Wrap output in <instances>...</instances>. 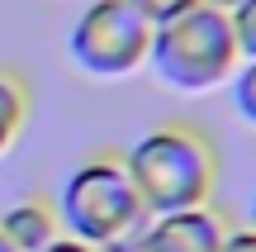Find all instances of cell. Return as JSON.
<instances>
[{"instance_id": "1", "label": "cell", "mask_w": 256, "mask_h": 252, "mask_svg": "<svg viewBox=\"0 0 256 252\" xmlns=\"http://www.w3.org/2000/svg\"><path fill=\"white\" fill-rule=\"evenodd\" d=\"M124 167L133 176L138 200L147 205V214L209 205L214 181H218L214 143L194 124H156V129H147L128 148Z\"/></svg>"}, {"instance_id": "2", "label": "cell", "mask_w": 256, "mask_h": 252, "mask_svg": "<svg viewBox=\"0 0 256 252\" xmlns=\"http://www.w3.org/2000/svg\"><path fill=\"white\" fill-rule=\"evenodd\" d=\"M57 219H62L66 238H81L100 252H124L147 228L152 214L138 200L124 157H90L62 181Z\"/></svg>"}, {"instance_id": "3", "label": "cell", "mask_w": 256, "mask_h": 252, "mask_svg": "<svg viewBox=\"0 0 256 252\" xmlns=\"http://www.w3.org/2000/svg\"><path fill=\"white\" fill-rule=\"evenodd\" d=\"M147 62H152L156 81H166L171 91L200 95V91H214V86L228 81L242 67V53H238L228 15L204 5V0H194L180 15L152 24V53H147Z\"/></svg>"}, {"instance_id": "4", "label": "cell", "mask_w": 256, "mask_h": 252, "mask_svg": "<svg viewBox=\"0 0 256 252\" xmlns=\"http://www.w3.org/2000/svg\"><path fill=\"white\" fill-rule=\"evenodd\" d=\"M66 53L86 76L119 81L133 76L152 53V24L128 0H90L66 34Z\"/></svg>"}, {"instance_id": "5", "label": "cell", "mask_w": 256, "mask_h": 252, "mask_svg": "<svg viewBox=\"0 0 256 252\" xmlns=\"http://www.w3.org/2000/svg\"><path fill=\"white\" fill-rule=\"evenodd\" d=\"M147 238L166 252H223V219L209 205L194 209H171V214H152L147 219Z\"/></svg>"}, {"instance_id": "6", "label": "cell", "mask_w": 256, "mask_h": 252, "mask_svg": "<svg viewBox=\"0 0 256 252\" xmlns=\"http://www.w3.org/2000/svg\"><path fill=\"white\" fill-rule=\"evenodd\" d=\"M0 233L14 252H43L48 243L62 238V219L48 200L28 195V200H14V205L0 214Z\"/></svg>"}, {"instance_id": "7", "label": "cell", "mask_w": 256, "mask_h": 252, "mask_svg": "<svg viewBox=\"0 0 256 252\" xmlns=\"http://www.w3.org/2000/svg\"><path fill=\"white\" fill-rule=\"evenodd\" d=\"M24 119H28V86L14 72H0V152L19 138Z\"/></svg>"}, {"instance_id": "8", "label": "cell", "mask_w": 256, "mask_h": 252, "mask_svg": "<svg viewBox=\"0 0 256 252\" xmlns=\"http://www.w3.org/2000/svg\"><path fill=\"white\" fill-rule=\"evenodd\" d=\"M228 24H232L242 62H256V0H242L238 10H228Z\"/></svg>"}, {"instance_id": "9", "label": "cell", "mask_w": 256, "mask_h": 252, "mask_svg": "<svg viewBox=\"0 0 256 252\" xmlns=\"http://www.w3.org/2000/svg\"><path fill=\"white\" fill-rule=\"evenodd\" d=\"M232 105L247 124H256V62H242L232 72Z\"/></svg>"}, {"instance_id": "10", "label": "cell", "mask_w": 256, "mask_h": 252, "mask_svg": "<svg viewBox=\"0 0 256 252\" xmlns=\"http://www.w3.org/2000/svg\"><path fill=\"white\" fill-rule=\"evenodd\" d=\"M128 5H133L138 15L147 19V24H162V19L180 15V10H185V5H194V0H128Z\"/></svg>"}, {"instance_id": "11", "label": "cell", "mask_w": 256, "mask_h": 252, "mask_svg": "<svg viewBox=\"0 0 256 252\" xmlns=\"http://www.w3.org/2000/svg\"><path fill=\"white\" fill-rule=\"evenodd\" d=\"M223 252H256V228H232L223 238Z\"/></svg>"}, {"instance_id": "12", "label": "cell", "mask_w": 256, "mask_h": 252, "mask_svg": "<svg viewBox=\"0 0 256 252\" xmlns=\"http://www.w3.org/2000/svg\"><path fill=\"white\" fill-rule=\"evenodd\" d=\"M43 252H100V247H90V243H81V238H66V233H62L57 243H48Z\"/></svg>"}, {"instance_id": "13", "label": "cell", "mask_w": 256, "mask_h": 252, "mask_svg": "<svg viewBox=\"0 0 256 252\" xmlns=\"http://www.w3.org/2000/svg\"><path fill=\"white\" fill-rule=\"evenodd\" d=\"M124 252H166V247H156V243H152V238H147V228H142V233H138V238H133V243H128V247H124Z\"/></svg>"}, {"instance_id": "14", "label": "cell", "mask_w": 256, "mask_h": 252, "mask_svg": "<svg viewBox=\"0 0 256 252\" xmlns=\"http://www.w3.org/2000/svg\"><path fill=\"white\" fill-rule=\"evenodd\" d=\"M204 5H214V10H223V15H228V10H238L242 0H204Z\"/></svg>"}, {"instance_id": "15", "label": "cell", "mask_w": 256, "mask_h": 252, "mask_svg": "<svg viewBox=\"0 0 256 252\" xmlns=\"http://www.w3.org/2000/svg\"><path fill=\"white\" fill-rule=\"evenodd\" d=\"M0 252H14V247H10V243H5V233H0Z\"/></svg>"}]
</instances>
